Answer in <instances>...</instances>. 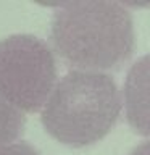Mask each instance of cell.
I'll use <instances>...</instances> for the list:
<instances>
[{
	"mask_svg": "<svg viewBox=\"0 0 150 155\" xmlns=\"http://www.w3.org/2000/svg\"><path fill=\"white\" fill-rule=\"evenodd\" d=\"M26 126V116L0 97V145L16 142Z\"/></svg>",
	"mask_w": 150,
	"mask_h": 155,
	"instance_id": "5b68a950",
	"label": "cell"
},
{
	"mask_svg": "<svg viewBox=\"0 0 150 155\" xmlns=\"http://www.w3.org/2000/svg\"><path fill=\"white\" fill-rule=\"evenodd\" d=\"M129 126L137 134H148V57L144 55L131 65L123 86L121 105Z\"/></svg>",
	"mask_w": 150,
	"mask_h": 155,
	"instance_id": "277c9868",
	"label": "cell"
},
{
	"mask_svg": "<svg viewBox=\"0 0 150 155\" xmlns=\"http://www.w3.org/2000/svg\"><path fill=\"white\" fill-rule=\"evenodd\" d=\"M57 84L52 47L32 34L0 41V97L19 111H39Z\"/></svg>",
	"mask_w": 150,
	"mask_h": 155,
	"instance_id": "3957f363",
	"label": "cell"
},
{
	"mask_svg": "<svg viewBox=\"0 0 150 155\" xmlns=\"http://www.w3.org/2000/svg\"><path fill=\"white\" fill-rule=\"evenodd\" d=\"M53 53L76 70H119L135 47L132 15L119 2H73L52 18Z\"/></svg>",
	"mask_w": 150,
	"mask_h": 155,
	"instance_id": "6da1fadb",
	"label": "cell"
},
{
	"mask_svg": "<svg viewBox=\"0 0 150 155\" xmlns=\"http://www.w3.org/2000/svg\"><path fill=\"white\" fill-rule=\"evenodd\" d=\"M121 107V94L110 74L73 70L53 86L41 108V121L58 142L86 147L115 128Z\"/></svg>",
	"mask_w": 150,
	"mask_h": 155,
	"instance_id": "7a4b0ae2",
	"label": "cell"
},
{
	"mask_svg": "<svg viewBox=\"0 0 150 155\" xmlns=\"http://www.w3.org/2000/svg\"><path fill=\"white\" fill-rule=\"evenodd\" d=\"M0 155H39V152L28 142H13L0 145Z\"/></svg>",
	"mask_w": 150,
	"mask_h": 155,
	"instance_id": "8992f818",
	"label": "cell"
},
{
	"mask_svg": "<svg viewBox=\"0 0 150 155\" xmlns=\"http://www.w3.org/2000/svg\"><path fill=\"white\" fill-rule=\"evenodd\" d=\"M129 155H148V142H147V140H144V142L139 144Z\"/></svg>",
	"mask_w": 150,
	"mask_h": 155,
	"instance_id": "52a82bcc",
	"label": "cell"
}]
</instances>
